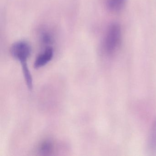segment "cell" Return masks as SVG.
<instances>
[{
    "label": "cell",
    "instance_id": "cell-1",
    "mask_svg": "<svg viewBox=\"0 0 156 156\" xmlns=\"http://www.w3.org/2000/svg\"><path fill=\"white\" fill-rule=\"evenodd\" d=\"M122 34L121 26L117 23L109 25L103 41V49L109 56L114 55L122 44Z\"/></svg>",
    "mask_w": 156,
    "mask_h": 156
},
{
    "label": "cell",
    "instance_id": "cell-2",
    "mask_svg": "<svg viewBox=\"0 0 156 156\" xmlns=\"http://www.w3.org/2000/svg\"><path fill=\"white\" fill-rule=\"evenodd\" d=\"M12 57L20 63L22 67L27 66V61L31 53L30 45L24 41L14 43L10 48Z\"/></svg>",
    "mask_w": 156,
    "mask_h": 156
},
{
    "label": "cell",
    "instance_id": "cell-3",
    "mask_svg": "<svg viewBox=\"0 0 156 156\" xmlns=\"http://www.w3.org/2000/svg\"><path fill=\"white\" fill-rule=\"evenodd\" d=\"M54 56V50L51 46L45 47L44 51L41 53L35 59L34 67L39 69L46 65L52 59Z\"/></svg>",
    "mask_w": 156,
    "mask_h": 156
},
{
    "label": "cell",
    "instance_id": "cell-4",
    "mask_svg": "<svg viewBox=\"0 0 156 156\" xmlns=\"http://www.w3.org/2000/svg\"><path fill=\"white\" fill-rule=\"evenodd\" d=\"M126 1V0H105L106 5L110 11L118 12L124 8Z\"/></svg>",
    "mask_w": 156,
    "mask_h": 156
},
{
    "label": "cell",
    "instance_id": "cell-5",
    "mask_svg": "<svg viewBox=\"0 0 156 156\" xmlns=\"http://www.w3.org/2000/svg\"><path fill=\"white\" fill-rule=\"evenodd\" d=\"M54 144L50 140H46L41 143L39 146V151L41 154L43 155H49L54 150Z\"/></svg>",
    "mask_w": 156,
    "mask_h": 156
},
{
    "label": "cell",
    "instance_id": "cell-6",
    "mask_svg": "<svg viewBox=\"0 0 156 156\" xmlns=\"http://www.w3.org/2000/svg\"><path fill=\"white\" fill-rule=\"evenodd\" d=\"M41 43L46 47H49L53 44L54 40L52 34L47 31H43L40 35Z\"/></svg>",
    "mask_w": 156,
    "mask_h": 156
},
{
    "label": "cell",
    "instance_id": "cell-7",
    "mask_svg": "<svg viewBox=\"0 0 156 156\" xmlns=\"http://www.w3.org/2000/svg\"><path fill=\"white\" fill-rule=\"evenodd\" d=\"M151 131V146L152 148L156 147V122L154 123Z\"/></svg>",
    "mask_w": 156,
    "mask_h": 156
}]
</instances>
